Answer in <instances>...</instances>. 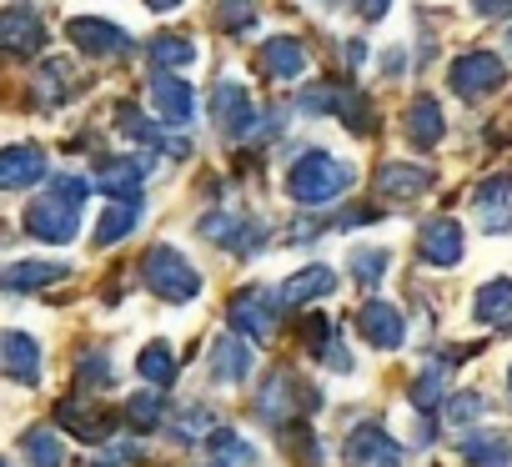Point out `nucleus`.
Segmentation results:
<instances>
[{
    "instance_id": "nucleus-1",
    "label": "nucleus",
    "mask_w": 512,
    "mask_h": 467,
    "mask_svg": "<svg viewBox=\"0 0 512 467\" xmlns=\"http://www.w3.org/2000/svg\"><path fill=\"white\" fill-rule=\"evenodd\" d=\"M86 196H91V181H86L81 171L51 176V191L26 206L31 237H41V242H71L76 231H81V206H86Z\"/></svg>"
},
{
    "instance_id": "nucleus-2",
    "label": "nucleus",
    "mask_w": 512,
    "mask_h": 467,
    "mask_svg": "<svg viewBox=\"0 0 512 467\" xmlns=\"http://www.w3.org/2000/svg\"><path fill=\"white\" fill-rule=\"evenodd\" d=\"M352 186V166L327 156V151H307L292 171H287V191L302 206H327L332 196H342Z\"/></svg>"
},
{
    "instance_id": "nucleus-3",
    "label": "nucleus",
    "mask_w": 512,
    "mask_h": 467,
    "mask_svg": "<svg viewBox=\"0 0 512 467\" xmlns=\"http://www.w3.org/2000/svg\"><path fill=\"white\" fill-rule=\"evenodd\" d=\"M141 272H146L151 292L166 297V302H191V297H201V277H196V267H191L176 247H166V242L146 252Z\"/></svg>"
},
{
    "instance_id": "nucleus-4",
    "label": "nucleus",
    "mask_w": 512,
    "mask_h": 467,
    "mask_svg": "<svg viewBox=\"0 0 512 467\" xmlns=\"http://www.w3.org/2000/svg\"><path fill=\"white\" fill-rule=\"evenodd\" d=\"M322 402H317V392L312 387H302L292 372H272L267 377V387H262V397H256V417L262 422H292L297 412H317Z\"/></svg>"
},
{
    "instance_id": "nucleus-5",
    "label": "nucleus",
    "mask_w": 512,
    "mask_h": 467,
    "mask_svg": "<svg viewBox=\"0 0 512 467\" xmlns=\"http://www.w3.org/2000/svg\"><path fill=\"white\" fill-rule=\"evenodd\" d=\"M347 462L352 467H402L407 462V447L397 437H387L382 422H362L347 437Z\"/></svg>"
},
{
    "instance_id": "nucleus-6",
    "label": "nucleus",
    "mask_w": 512,
    "mask_h": 467,
    "mask_svg": "<svg viewBox=\"0 0 512 467\" xmlns=\"http://www.w3.org/2000/svg\"><path fill=\"white\" fill-rule=\"evenodd\" d=\"M277 312H282V297H277V292H262V287L231 297V322H236L246 337H256V342H267V337L277 332Z\"/></svg>"
},
{
    "instance_id": "nucleus-7",
    "label": "nucleus",
    "mask_w": 512,
    "mask_h": 467,
    "mask_svg": "<svg viewBox=\"0 0 512 467\" xmlns=\"http://www.w3.org/2000/svg\"><path fill=\"white\" fill-rule=\"evenodd\" d=\"M452 86H457V96H467V101L492 96V91L502 86V61H497L492 51H467V56L452 66Z\"/></svg>"
},
{
    "instance_id": "nucleus-8",
    "label": "nucleus",
    "mask_w": 512,
    "mask_h": 467,
    "mask_svg": "<svg viewBox=\"0 0 512 467\" xmlns=\"http://www.w3.org/2000/svg\"><path fill=\"white\" fill-rule=\"evenodd\" d=\"M211 121H216L226 136H246V131L256 126V106H251L246 86L216 81V91H211Z\"/></svg>"
},
{
    "instance_id": "nucleus-9",
    "label": "nucleus",
    "mask_w": 512,
    "mask_h": 467,
    "mask_svg": "<svg viewBox=\"0 0 512 467\" xmlns=\"http://www.w3.org/2000/svg\"><path fill=\"white\" fill-rule=\"evenodd\" d=\"M417 252H422V262H432V267H457V262H462V226H457L452 216L422 221Z\"/></svg>"
},
{
    "instance_id": "nucleus-10",
    "label": "nucleus",
    "mask_w": 512,
    "mask_h": 467,
    "mask_svg": "<svg viewBox=\"0 0 512 467\" xmlns=\"http://www.w3.org/2000/svg\"><path fill=\"white\" fill-rule=\"evenodd\" d=\"M66 31L86 56H126L131 51V36L121 26H111V21H96V16H76Z\"/></svg>"
},
{
    "instance_id": "nucleus-11",
    "label": "nucleus",
    "mask_w": 512,
    "mask_h": 467,
    "mask_svg": "<svg viewBox=\"0 0 512 467\" xmlns=\"http://www.w3.org/2000/svg\"><path fill=\"white\" fill-rule=\"evenodd\" d=\"M357 327H362V337H367L372 347H382V352H397V347L407 342V322H402V312H397L392 302H367V307L357 312Z\"/></svg>"
},
{
    "instance_id": "nucleus-12",
    "label": "nucleus",
    "mask_w": 512,
    "mask_h": 467,
    "mask_svg": "<svg viewBox=\"0 0 512 467\" xmlns=\"http://www.w3.org/2000/svg\"><path fill=\"white\" fill-rule=\"evenodd\" d=\"M0 46L16 51V56H31L46 46V26H41V11L31 6H11L6 16H0Z\"/></svg>"
},
{
    "instance_id": "nucleus-13",
    "label": "nucleus",
    "mask_w": 512,
    "mask_h": 467,
    "mask_svg": "<svg viewBox=\"0 0 512 467\" xmlns=\"http://www.w3.org/2000/svg\"><path fill=\"white\" fill-rule=\"evenodd\" d=\"M41 176H46V151L41 146L16 141V146L0 151V186H6V191H21V186H31Z\"/></svg>"
},
{
    "instance_id": "nucleus-14",
    "label": "nucleus",
    "mask_w": 512,
    "mask_h": 467,
    "mask_svg": "<svg viewBox=\"0 0 512 467\" xmlns=\"http://www.w3.org/2000/svg\"><path fill=\"white\" fill-rule=\"evenodd\" d=\"M151 106H156V116H161V121L186 126V121H191V111H196V91H191L181 76L156 71V81H151Z\"/></svg>"
},
{
    "instance_id": "nucleus-15",
    "label": "nucleus",
    "mask_w": 512,
    "mask_h": 467,
    "mask_svg": "<svg viewBox=\"0 0 512 467\" xmlns=\"http://www.w3.org/2000/svg\"><path fill=\"white\" fill-rule=\"evenodd\" d=\"M251 367H256V357H251V347L241 342V332L216 337V347H211V377H216V382L241 387V382L251 377Z\"/></svg>"
},
{
    "instance_id": "nucleus-16",
    "label": "nucleus",
    "mask_w": 512,
    "mask_h": 467,
    "mask_svg": "<svg viewBox=\"0 0 512 467\" xmlns=\"http://www.w3.org/2000/svg\"><path fill=\"white\" fill-rule=\"evenodd\" d=\"M507 196H512V176L497 171L492 181L477 186V226L487 231V237H497V231L512 226V211H507Z\"/></svg>"
},
{
    "instance_id": "nucleus-17",
    "label": "nucleus",
    "mask_w": 512,
    "mask_h": 467,
    "mask_svg": "<svg viewBox=\"0 0 512 467\" xmlns=\"http://www.w3.org/2000/svg\"><path fill=\"white\" fill-rule=\"evenodd\" d=\"M332 292H337V272H332V267H302L297 277H287V282L277 287L282 307H307V302H322V297H332Z\"/></svg>"
},
{
    "instance_id": "nucleus-18",
    "label": "nucleus",
    "mask_w": 512,
    "mask_h": 467,
    "mask_svg": "<svg viewBox=\"0 0 512 467\" xmlns=\"http://www.w3.org/2000/svg\"><path fill=\"white\" fill-rule=\"evenodd\" d=\"M0 352H6V372L26 387L41 382V342L26 337V332H6V342H0Z\"/></svg>"
},
{
    "instance_id": "nucleus-19",
    "label": "nucleus",
    "mask_w": 512,
    "mask_h": 467,
    "mask_svg": "<svg viewBox=\"0 0 512 467\" xmlns=\"http://www.w3.org/2000/svg\"><path fill=\"white\" fill-rule=\"evenodd\" d=\"M462 457L472 467H512V437L507 432H467Z\"/></svg>"
},
{
    "instance_id": "nucleus-20",
    "label": "nucleus",
    "mask_w": 512,
    "mask_h": 467,
    "mask_svg": "<svg viewBox=\"0 0 512 467\" xmlns=\"http://www.w3.org/2000/svg\"><path fill=\"white\" fill-rule=\"evenodd\" d=\"M136 221H141V201L136 196H116L106 206L101 226H96V247H116L121 237H131V231H136Z\"/></svg>"
},
{
    "instance_id": "nucleus-21",
    "label": "nucleus",
    "mask_w": 512,
    "mask_h": 467,
    "mask_svg": "<svg viewBox=\"0 0 512 467\" xmlns=\"http://www.w3.org/2000/svg\"><path fill=\"white\" fill-rule=\"evenodd\" d=\"M402 126H407L412 146H422V151H427V146H437V141H442V126H447V121H442V106H437L432 96H417V101L407 106V121H402Z\"/></svg>"
},
{
    "instance_id": "nucleus-22",
    "label": "nucleus",
    "mask_w": 512,
    "mask_h": 467,
    "mask_svg": "<svg viewBox=\"0 0 512 467\" xmlns=\"http://www.w3.org/2000/svg\"><path fill=\"white\" fill-rule=\"evenodd\" d=\"M377 186H382V196H422L432 186V171L412 166V161H387L377 171Z\"/></svg>"
},
{
    "instance_id": "nucleus-23",
    "label": "nucleus",
    "mask_w": 512,
    "mask_h": 467,
    "mask_svg": "<svg viewBox=\"0 0 512 467\" xmlns=\"http://www.w3.org/2000/svg\"><path fill=\"white\" fill-rule=\"evenodd\" d=\"M262 66H267V76H277V81H297L302 71H307V51L297 46V41H267L262 46Z\"/></svg>"
},
{
    "instance_id": "nucleus-24",
    "label": "nucleus",
    "mask_w": 512,
    "mask_h": 467,
    "mask_svg": "<svg viewBox=\"0 0 512 467\" xmlns=\"http://www.w3.org/2000/svg\"><path fill=\"white\" fill-rule=\"evenodd\" d=\"M61 427L66 432H76L81 442H101L111 427H116V412H81V402H61Z\"/></svg>"
},
{
    "instance_id": "nucleus-25",
    "label": "nucleus",
    "mask_w": 512,
    "mask_h": 467,
    "mask_svg": "<svg viewBox=\"0 0 512 467\" xmlns=\"http://www.w3.org/2000/svg\"><path fill=\"white\" fill-rule=\"evenodd\" d=\"M146 171H151V166H141V161H131V156H126V161H106L101 176H96V186L111 191V196H136V186L146 181Z\"/></svg>"
},
{
    "instance_id": "nucleus-26",
    "label": "nucleus",
    "mask_w": 512,
    "mask_h": 467,
    "mask_svg": "<svg viewBox=\"0 0 512 467\" xmlns=\"http://www.w3.org/2000/svg\"><path fill=\"white\" fill-rule=\"evenodd\" d=\"M66 277V267L61 262H16V267H6V282L11 292H31V287H46V282H61Z\"/></svg>"
},
{
    "instance_id": "nucleus-27",
    "label": "nucleus",
    "mask_w": 512,
    "mask_h": 467,
    "mask_svg": "<svg viewBox=\"0 0 512 467\" xmlns=\"http://www.w3.org/2000/svg\"><path fill=\"white\" fill-rule=\"evenodd\" d=\"M136 367H141V377H146L151 387H171V382H176V352H171L166 342H146L141 357H136Z\"/></svg>"
},
{
    "instance_id": "nucleus-28",
    "label": "nucleus",
    "mask_w": 512,
    "mask_h": 467,
    "mask_svg": "<svg viewBox=\"0 0 512 467\" xmlns=\"http://www.w3.org/2000/svg\"><path fill=\"white\" fill-rule=\"evenodd\" d=\"M211 462L216 467H251L256 462V447L246 437H236L231 427H216L211 432Z\"/></svg>"
},
{
    "instance_id": "nucleus-29",
    "label": "nucleus",
    "mask_w": 512,
    "mask_h": 467,
    "mask_svg": "<svg viewBox=\"0 0 512 467\" xmlns=\"http://www.w3.org/2000/svg\"><path fill=\"white\" fill-rule=\"evenodd\" d=\"M447 362H427L422 367V377L412 382V407L417 412H432V407H442V387H447Z\"/></svg>"
},
{
    "instance_id": "nucleus-30",
    "label": "nucleus",
    "mask_w": 512,
    "mask_h": 467,
    "mask_svg": "<svg viewBox=\"0 0 512 467\" xmlns=\"http://www.w3.org/2000/svg\"><path fill=\"white\" fill-rule=\"evenodd\" d=\"M477 322H507L512 317V282L507 277H497V282H487L482 292H477Z\"/></svg>"
},
{
    "instance_id": "nucleus-31",
    "label": "nucleus",
    "mask_w": 512,
    "mask_h": 467,
    "mask_svg": "<svg viewBox=\"0 0 512 467\" xmlns=\"http://www.w3.org/2000/svg\"><path fill=\"white\" fill-rule=\"evenodd\" d=\"M71 66L66 61H51V66H41V76H36V101L41 106H61L66 96H71Z\"/></svg>"
},
{
    "instance_id": "nucleus-32",
    "label": "nucleus",
    "mask_w": 512,
    "mask_h": 467,
    "mask_svg": "<svg viewBox=\"0 0 512 467\" xmlns=\"http://www.w3.org/2000/svg\"><path fill=\"white\" fill-rule=\"evenodd\" d=\"M126 417H131V427H161L166 422V402H161V392L151 387V392H136L131 402H126Z\"/></svg>"
},
{
    "instance_id": "nucleus-33",
    "label": "nucleus",
    "mask_w": 512,
    "mask_h": 467,
    "mask_svg": "<svg viewBox=\"0 0 512 467\" xmlns=\"http://www.w3.org/2000/svg\"><path fill=\"white\" fill-rule=\"evenodd\" d=\"M387 262H392V257H387L382 247H357L347 267H352V277H357L362 287H377V282H382V272H387Z\"/></svg>"
},
{
    "instance_id": "nucleus-34",
    "label": "nucleus",
    "mask_w": 512,
    "mask_h": 467,
    "mask_svg": "<svg viewBox=\"0 0 512 467\" xmlns=\"http://www.w3.org/2000/svg\"><path fill=\"white\" fill-rule=\"evenodd\" d=\"M477 417H487V397H482V392H457V397L442 407V422H447V427H467V422H477Z\"/></svg>"
},
{
    "instance_id": "nucleus-35",
    "label": "nucleus",
    "mask_w": 512,
    "mask_h": 467,
    "mask_svg": "<svg viewBox=\"0 0 512 467\" xmlns=\"http://www.w3.org/2000/svg\"><path fill=\"white\" fill-rule=\"evenodd\" d=\"M21 447H26V462H31V467H61V462H66L56 432H26Z\"/></svg>"
},
{
    "instance_id": "nucleus-36",
    "label": "nucleus",
    "mask_w": 512,
    "mask_h": 467,
    "mask_svg": "<svg viewBox=\"0 0 512 467\" xmlns=\"http://www.w3.org/2000/svg\"><path fill=\"white\" fill-rule=\"evenodd\" d=\"M151 56H156V66H191V61H196V46H191L186 36H161V41L151 46Z\"/></svg>"
},
{
    "instance_id": "nucleus-37",
    "label": "nucleus",
    "mask_w": 512,
    "mask_h": 467,
    "mask_svg": "<svg viewBox=\"0 0 512 467\" xmlns=\"http://www.w3.org/2000/svg\"><path fill=\"white\" fill-rule=\"evenodd\" d=\"M76 377H81L86 387H111V382H116V372H111V357H106V352H86V357H81V367H76Z\"/></svg>"
},
{
    "instance_id": "nucleus-38",
    "label": "nucleus",
    "mask_w": 512,
    "mask_h": 467,
    "mask_svg": "<svg viewBox=\"0 0 512 467\" xmlns=\"http://www.w3.org/2000/svg\"><path fill=\"white\" fill-rule=\"evenodd\" d=\"M216 21H221L226 31H246V26L256 21V11H251V0H221V11H216Z\"/></svg>"
},
{
    "instance_id": "nucleus-39",
    "label": "nucleus",
    "mask_w": 512,
    "mask_h": 467,
    "mask_svg": "<svg viewBox=\"0 0 512 467\" xmlns=\"http://www.w3.org/2000/svg\"><path fill=\"white\" fill-rule=\"evenodd\" d=\"M287 131V111H272L267 121H262V141H272V136H282Z\"/></svg>"
},
{
    "instance_id": "nucleus-40",
    "label": "nucleus",
    "mask_w": 512,
    "mask_h": 467,
    "mask_svg": "<svg viewBox=\"0 0 512 467\" xmlns=\"http://www.w3.org/2000/svg\"><path fill=\"white\" fill-rule=\"evenodd\" d=\"M387 6H392V0H357V11H362L367 21H382V16H387Z\"/></svg>"
},
{
    "instance_id": "nucleus-41",
    "label": "nucleus",
    "mask_w": 512,
    "mask_h": 467,
    "mask_svg": "<svg viewBox=\"0 0 512 467\" xmlns=\"http://www.w3.org/2000/svg\"><path fill=\"white\" fill-rule=\"evenodd\" d=\"M472 6H477L482 16H507V11H512V0H472Z\"/></svg>"
},
{
    "instance_id": "nucleus-42",
    "label": "nucleus",
    "mask_w": 512,
    "mask_h": 467,
    "mask_svg": "<svg viewBox=\"0 0 512 467\" xmlns=\"http://www.w3.org/2000/svg\"><path fill=\"white\" fill-rule=\"evenodd\" d=\"M146 6H151V11H176L181 0H146Z\"/></svg>"
},
{
    "instance_id": "nucleus-43",
    "label": "nucleus",
    "mask_w": 512,
    "mask_h": 467,
    "mask_svg": "<svg viewBox=\"0 0 512 467\" xmlns=\"http://www.w3.org/2000/svg\"><path fill=\"white\" fill-rule=\"evenodd\" d=\"M507 46H512V31H507Z\"/></svg>"
},
{
    "instance_id": "nucleus-44",
    "label": "nucleus",
    "mask_w": 512,
    "mask_h": 467,
    "mask_svg": "<svg viewBox=\"0 0 512 467\" xmlns=\"http://www.w3.org/2000/svg\"><path fill=\"white\" fill-rule=\"evenodd\" d=\"M507 387H512V377H507Z\"/></svg>"
}]
</instances>
